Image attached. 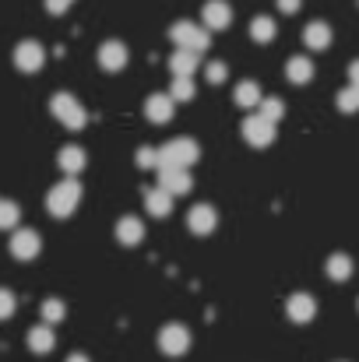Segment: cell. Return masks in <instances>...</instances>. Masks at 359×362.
<instances>
[{"label": "cell", "mask_w": 359, "mask_h": 362, "mask_svg": "<svg viewBox=\"0 0 359 362\" xmlns=\"http://www.w3.org/2000/svg\"><path fill=\"white\" fill-rule=\"evenodd\" d=\"M198 155H201L198 141H190V137H176V141H169V144L159 148V169H166V165L190 169V165L198 162Z\"/></svg>", "instance_id": "cell-1"}, {"label": "cell", "mask_w": 359, "mask_h": 362, "mask_svg": "<svg viewBox=\"0 0 359 362\" xmlns=\"http://www.w3.org/2000/svg\"><path fill=\"white\" fill-rule=\"evenodd\" d=\"M50 113L57 117V120L64 123L67 130H81L85 123H89V113H85V106L71 95V92H57L53 99H50Z\"/></svg>", "instance_id": "cell-2"}, {"label": "cell", "mask_w": 359, "mask_h": 362, "mask_svg": "<svg viewBox=\"0 0 359 362\" xmlns=\"http://www.w3.org/2000/svg\"><path fill=\"white\" fill-rule=\"evenodd\" d=\"M78 201H81V183H78V180H64V183H57V187L50 190L46 208H50L53 218H67V215L78 208Z\"/></svg>", "instance_id": "cell-3"}, {"label": "cell", "mask_w": 359, "mask_h": 362, "mask_svg": "<svg viewBox=\"0 0 359 362\" xmlns=\"http://www.w3.org/2000/svg\"><path fill=\"white\" fill-rule=\"evenodd\" d=\"M169 39H173L180 49H194V53H205L208 42H212L208 28H201V25H194V21H176V25L169 28Z\"/></svg>", "instance_id": "cell-4"}, {"label": "cell", "mask_w": 359, "mask_h": 362, "mask_svg": "<svg viewBox=\"0 0 359 362\" xmlns=\"http://www.w3.org/2000/svg\"><path fill=\"white\" fill-rule=\"evenodd\" d=\"M42 64H46V49H42L35 39H25V42H18V46H14V67H18V71L35 74Z\"/></svg>", "instance_id": "cell-5"}, {"label": "cell", "mask_w": 359, "mask_h": 362, "mask_svg": "<svg viewBox=\"0 0 359 362\" xmlns=\"http://www.w3.org/2000/svg\"><path fill=\"white\" fill-rule=\"evenodd\" d=\"M243 137H246V144H253V148H268L271 141H275V123L268 120V117H246L243 120Z\"/></svg>", "instance_id": "cell-6"}, {"label": "cell", "mask_w": 359, "mask_h": 362, "mask_svg": "<svg viewBox=\"0 0 359 362\" xmlns=\"http://www.w3.org/2000/svg\"><path fill=\"white\" fill-rule=\"evenodd\" d=\"M159 349H162L166 356H183V352L190 349V331H187L183 324L162 327V331H159Z\"/></svg>", "instance_id": "cell-7"}, {"label": "cell", "mask_w": 359, "mask_h": 362, "mask_svg": "<svg viewBox=\"0 0 359 362\" xmlns=\"http://www.w3.org/2000/svg\"><path fill=\"white\" fill-rule=\"evenodd\" d=\"M39 233L35 229H18L14 236H11V257L14 260H32V257H39Z\"/></svg>", "instance_id": "cell-8"}, {"label": "cell", "mask_w": 359, "mask_h": 362, "mask_svg": "<svg viewBox=\"0 0 359 362\" xmlns=\"http://www.w3.org/2000/svg\"><path fill=\"white\" fill-rule=\"evenodd\" d=\"M159 187H162V190H169L173 197L187 194V190L194 187V180H190V169H176V165H166V169H159Z\"/></svg>", "instance_id": "cell-9"}, {"label": "cell", "mask_w": 359, "mask_h": 362, "mask_svg": "<svg viewBox=\"0 0 359 362\" xmlns=\"http://www.w3.org/2000/svg\"><path fill=\"white\" fill-rule=\"evenodd\" d=\"M215 226H219V211H215L212 204H198V208L187 211V229H190V233L208 236V233H215Z\"/></svg>", "instance_id": "cell-10"}, {"label": "cell", "mask_w": 359, "mask_h": 362, "mask_svg": "<svg viewBox=\"0 0 359 362\" xmlns=\"http://www.w3.org/2000/svg\"><path fill=\"white\" fill-rule=\"evenodd\" d=\"M144 211H148L152 218H166V215L173 211V194L162 190V187H148V190H144Z\"/></svg>", "instance_id": "cell-11"}, {"label": "cell", "mask_w": 359, "mask_h": 362, "mask_svg": "<svg viewBox=\"0 0 359 362\" xmlns=\"http://www.w3.org/2000/svg\"><path fill=\"white\" fill-rule=\"evenodd\" d=\"M285 310H289V320H296V324H310V320H314V313H317V303H314V296L296 292V296H289Z\"/></svg>", "instance_id": "cell-12"}, {"label": "cell", "mask_w": 359, "mask_h": 362, "mask_svg": "<svg viewBox=\"0 0 359 362\" xmlns=\"http://www.w3.org/2000/svg\"><path fill=\"white\" fill-rule=\"evenodd\" d=\"M201 14H205V28H229L233 21V7L226 0H208Z\"/></svg>", "instance_id": "cell-13"}, {"label": "cell", "mask_w": 359, "mask_h": 362, "mask_svg": "<svg viewBox=\"0 0 359 362\" xmlns=\"http://www.w3.org/2000/svg\"><path fill=\"white\" fill-rule=\"evenodd\" d=\"M198 64H201V53H194V49H176V53L169 57V71H173V78H194Z\"/></svg>", "instance_id": "cell-14"}, {"label": "cell", "mask_w": 359, "mask_h": 362, "mask_svg": "<svg viewBox=\"0 0 359 362\" xmlns=\"http://www.w3.org/2000/svg\"><path fill=\"white\" fill-rule=\"evenodd\" d=\"M176 103H173V95H148V103H144V117L152 123H169L173 120V110Z\"/></svg>", "instance_id": "cell-15"}, {"label": "cell", "mask_w": 359, "mask_h": 362, "mask_svg": "<svg viewBox=\"0 0 359 362\" xmlns=\"http://www.w3.org/2000/svg\"><path fill=\"white\" fill-rule=\"evenodd\" d=\"M127 64V46L123 42H103L99 46V67L103 71H123Z\"/></svg>", "instance_id": "cell-16"}, {"label": "cell", "mask_w": 359, "mask_h": 362, "mask_svg": "<svg viewBox=\"0 0 359 362\" xmlns=\"http://www.w3.org/2000/svg\"><path fill=\"white\" fill-rule=\"evenodd\" d=\"M53 345H57L53 324H39V327H32V331H28V349H32V352L46 356V352H53Z\"/></svg>", "instance_id": "cell-17"}, {"label": "cell", "mask_w": 359, "mask_h": 362, "mask_svg": "<svg viewBox=\"0 0 359 362\" xmlns=\"http://www.w3.org/2000/svg\"><path fill=\"white\" fill-rule=\"evenodd\" d=\"M117 240L123 246H137V243L144 240V226H141V218H134V215H123L117 226Z\"/></svg>", "instance_id": "cell-18"}, {"label": "cell", "mask_w": 359, "mask_h": 362, "mask_svg": "<svg viewBox=\"0 0 359 362\" xmlns=\"http://www.w3.org/2000/svg\"><path fill=\"white\" fill-rule=\"evenodd\" d=\"M303 42H307L310 49H324V46H331V25H324V21H310V25L303 28Z\"/></svg>", "instance_id": "cell-19"}, {"label": "cell", "mask_w": 359, "mask_h": 362, "mask_svg": "<svg viewBox=\"0 0 359 362\" xmlns=\"http://www.w3.org/2000/svg\"><path fill=\"white\" fill-rule=\"evenodd\" d=\"M57 162H60V169H64L67 176H78V173L85 169V151H81L78 144H67V148H60Z\"/></svg>", "instance_id": "cell-20"}, {"label": "cell", "mask_w": 359, "mask_h": 362, "mask_svg": "<svg viewBox=\"0 0 359 362\" xmlns=\"http://www.w3.org/2000/svg\"><path fill=\"white\" fill-rule=\"evenodd\" d=\"M285 74H289L292 85H307V81L314 78V64H310L307 57H292V60L285 64Z\"/></svg>", "instance_id": "cell-21"}, {"label": "cell", "mask_w": 359, "mask_h": 362, "mask_svg": "<svg viewBox=\"0 0 359 362\" xmlns=\"http://www.w3.org/2000/svg\"><path fill=\"white\" fill-rule=\"evenodd\" d=\"M233 99H237L239 110H253V106H261V88H257V81H239Z\"/></svg>", "instance_id": "cell-22"}, {"label": "cell", "mask_w": 359, "mask_h": 362, "mask_svg": "<svg viewBox=\"0 0 359 362\" xmlns=\"http://www.w3.org/2000/svg\"><path fill=\"white\" fill-rule=\"evenodd\" d=\"M328 274H331L335 281H346V278L353 274V260H349L346 253H335V257H328Z\"/></svg>", "instance_id": "cell-23"}, {"label": "cell", "mask_w": 359, "mask_h": 362, "mask_svg": "<svg viewBox=\"0 0 359 362\" xmlns=\"http://www.w3.org/2000/svg\"><path fill=\"white\" fill-rule=\"evenodd\" d=\"M250 35H253L257 42H271V39H275V21L264 18V14L253 18V21H250Z\"/></svg>", "instance_id": "cell-24"}, {"label": "cell", "mask_w": 359, "mask_h": 362, "mask_svg": "<svg viewBox=\"0 0 359 362\" xmlns=\"http://www.w3.org/2000/svg\"><path fill=\"white\" fill-rule=\"evenodd\" d=\"M18 218H21V208H18L14 201H4V197H0V229H14Z\"/></svg>", "instance_id": "cell-25"}, {"label": "cell", "mask_w": 359, "mask_h": 362, "mask_svg": "<svg viewBox=\"0 0 359 362\" xmlns=\"http://www.w3.org/2000/svg\"><path fill=\"white\" fill-rule=\"evenodd\" d=\"M173 103H187V99H194V81L190 78H173Z\"/></svg>", "instance_id": "cell-26"}, {"label": "cell", "mask_w": 359, "mask_h": 362, "mask_svg": "<svg viewBox=\"0 0 359 362\" xmlns=\"http://www.w3.org/2000/svg\"><path fill=\"white\" fill-rule=\"evenodd\" d=\"M64 313H67V310H64L60 299H46V303H42V320H46V324H60Z\"/></svg>", "instance_id": "cell-27"}, {"label": "cell", "mask_w": 359, "mask_h": 362, "mask_svg": "<svg viewBox=\"0 0 359 362\" xmlns=\"http://www.w3.org/2000/svg\"><path fill=\"white\" fill-rule=\"evenodd\" d=\"M282 113H285V103H282V99H261V117H268L271 123H278Z\"/></svg>", "instance_id": "cell-28"}, {"label": "cell", "mask_w": 359, "mask_h": 362, "mask_svg": "<svg viewBox=\"0 0 359 362\" xmlns=\"http://www.w3.org/2000/svg\"><path fill=\"white\" fill-rule=\"evenodd\" d=\"M14 310H18V299H14V292H11V288H0V320L14 317Z\"/></svg>", "instance_id": "cell-29"}, {"label": "cell", "mask_w": 359, "mask_h": 362, "mask_svg": "<svg viewBox=\"0 0 359 362\" xmlns=\"http://www.w3.org/2000/svg\"><path fill=\"white\" fill-rule=\"evenodd\" d=\"M338 110H342V113H356L359 110V88H346V92L338 95Z\"/></svg>", "instance_id": "cell-30"}, {"label": "cell", "mask_w": 359, "mask_h": 362, "mask_svg": "<svg viewBox=\"0 0 359 362\" xmlns=\"http://www.w3.org/2000/svg\"><path fill=\"white\" fill-rule=\"evenodd\" d=\"M205 74H208V81H212V85H222L229 71H226V64H219V60H212V64L205 67Z\"/></svg>", "instance_id": "cell-31"}, {"label": "cell", "mask_w": 359, "mask_h": 362, "mask_svg": "<svg viewBox=\"0 0 359 362\" xmlns=\"http://www.w3.org/2000/svg\"><path fill=\"white\" fill-rule=\"evenodd\" d=\"M137 165H141V169L159 165V148H141V151H137Z\"/></svg>", "instance_id": "cell-32"}, {"label": "cell", "mask_w": 359, "mask_h": 362, "mask_svg": "<svg viewBox=\"0 0 359 362\" xmlns=\"http://www.w3.org/2000/svg\"><path fill=\"white\" fill-rule=\"evenodd\" d=\"M67 7H71V0H46V11L50 14H64Z\"/></svg>", "instance_id": "cell-33"}, {"label": "cell", "mask_w": 359, "mask_h": 362, "mask_svg": "<svg viewBox=\"0 0 359 362\" xmlns=\"http://www.w3.org/2000/svg\"><path fill=\"white\" fill-rule=\"evenodd\" d=\"M300 4H303V0H278V11H282V14H296Z\"/></svg>", "instance_id": "cell-34"}, {"label": "cell", "mask_w": 359, "mask_h": 362, "mask_svg": "<svg viewBox=\"0 0 359 362\" xmlns=\"http://www.w3.org/2000/svg\"><path fill=\"white\" fill-rule=\"evenodd\" d=\"M349 78H353V85H359V60L349 64Z\"/></svg>", "instance_id": "cell-35"}, {"label": "cell", "mask_w": 359, "mask_h": 362, "mask_svg": "<svg viewBox=\"0 0 359 362\" xmlns=\"http://www.w3.org/2000/svg\"><path fill=\"white\" fill-rule=\"evenodd\" d=\"M67 362H89V359H85V356H71Z\"/></svg>", "instance_id": "cell-36"}]
</instances>
